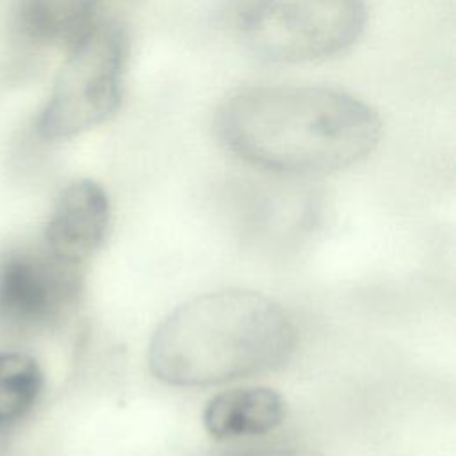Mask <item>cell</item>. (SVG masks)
Segmentation results:
<instances>
[{"mask_svg": "<svg viewBox=\"0 0 456 456\" xmlns=\"http://www.w3.org/2000/svg\"><path fill=\"white\" fill-rule=\"evenodd\" d=\"M230 36L273 62H314L353 46L367 25L365 0H228Z\"/></svg>", "mask_w": 456, "mask_h": 456, "instance_id": "3", "label": "cell"}, {"mask_svg": "<svg viewBox=\"0 0 456 456\" xmlns=\"http://www.w3.org/2000/svg\"><path fill=\"white\" fill-rule=\"evenodd\" d=\"M43 390L39 363L23 353H0V428L21 420Z\"/></svg>", "mask_w": 456, "mask_h": 456, "instance_id": "9", "label": "cell"}, {"mask_svg": "<svg viewBox=\"0 0 456 456\" xmlns=\"http://www.w3.org/2000/svg\"><path fill=\"white\" fill-rule=\"evenodd\" d=\"M242 456H322V454L308 449H267V451L249 452Z\"/></svg>", "mask_w": 456, "mask_h": 456, "instance_id": "10", "label": "cell"}, {"mask_svg": "<svg viewBox=\"0 0 456 456\" xmlns=\"http://www.w3.org/2000/svg\"><path fill=\"white\" fill-rule=\"evenodd\" d=\"M296 347L289 314L253 290H217L176 306L148 346L151 374L173 387H208L283 365Z\"/></svg>", "mask_w": 456, "mask_h": 456, "instance_id": "2", "label": "cell"}, {"mask_svg": "<svg viewBox=\"0 0 456 456\" xmlns=\"http://www.w3.org/2000/svg\"><path fill=\"white\" fill-rule=\"evenodd\" d=\"M216 132L233 155L256 167L326 175L363 160L381 137V119L335 87L260 86L223 102Z\"/></svg>", "mask_w": 456, "mask_h": 456, "instance_id": "1", "label": "cell"}, {"mask_svg": "<svg viewBox=\"0 0 456 456\" xmlns=\"http://www.w3.org/2000/svg\"><path fill=\"white\" fill-rule=\"evenodd\" d=\"M285 419L283 397L267 387L224 390L208 399L203 426L216 440L260 436L274 431Z\"/></svg>", "mask_w": 456, "mask_h": 456, "instance_id": "7", "label": "cell"}, {"mask_svg": "<svg viewBox=\"0 0 456 456\" xmlns=\"http://www.w3.org/2000/svg\"><path fill=\"white\" fill-rule=\"evenodd\" d=\"M100 7L102 0H18L16 25L32 43L69 46L100 20Z\"/></svg>", "mask_w": 456, "mask_h": 456, "instance_id": "8", "label": "cell"}, {"mask_svg": "<svg viewBox=\"0 0 456 456\" xmlns=\"http://www.w3.org/2000/svg\"><path fill=\"white\" fill-rule=\"evenodd\" d=\"M110 224V203L103 187L77 180L59 196L45 232L46 249L59 260L80 265L103 242Z\"/></svg>", "mask_w": 456, "mask_h": 456, "instance_id": "6", "label": "cell"}, {"mask_svg": "<svg viewBox=\"0 0 456 456\" xmlns=\"http://www.w3.org/2000/svg\"><path fill=\"white\" fill-rule=\"evenodd\" d=\"M125 66L123 27L100 18L68 46V55L39 112L37 134L46 141H62L110 119L123 98Z\"/></svg>", "mask_w": 456, "mask_h": 456, "instance_id": "4", "label": "cell"}, {"mask_svg": "<svg viewBox=\"0 0 456 456\" xmlns=\"http://www.w3.org/2000/svg\"><path fill=\"white\" fill-rule=\"evenodd\" d=\"M78 292V265L46 251H9L0 258V321L12 330L55 322Z\"/></svg>", "mask_w": 456, "mask_h": 456, "instance_id": "5", "label": "cell"}]
</instances>
